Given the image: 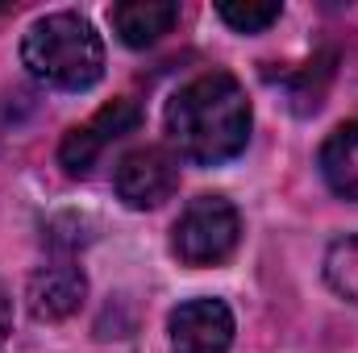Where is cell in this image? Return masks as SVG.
<instances>
[{
	"label": "cell",
	"mask_w": 358,
	"mask_h": 353,
	"mask_svg": "<svg viewBox=\"0 0 358 353\" xmlns=\"http://www.w3.org/2000/svg\"><path fill=\"white\" fill-rule=\"evenodd\" d=\"M250 100L242 84L225 71H208L171 96L167 137L179 158L196 167H221L238 158L250 142Z\"/></svg>",
	"instance_id": "6da1fadb"
},
{
	"label": "cell",
	"mask_w": 358,
	"mask_h": 353,
	"mask_svg": "<svg viewBox=\"0 0 358 353\" xmlns=\"http://www.w3.org/2000/svg\"><path fill=\"white\" fill-rule=\"evenodd\" d=\"M25 71L59 91H88L104 75V42L80 13H50L38 17L21 38Z\"/></svg>",
	"instance_id": "7a4b0ae2"
},
{
	"label": "cell",
	"mask_w": 358,
	"mask_h": 353,
	"mask_svg": "<svg viewBox=\"0 0 358 353\" xmlns=\"http://www.w3.org/2000/svg\"><path fill=\"white\" fill-rule=\"evenodd\" d=\"M242 237L238 208L225 195H196L171 229V250L183 266H221Z\"/></svg>",
	"instance_id": "3957f363"
},
{
	"label": "cell",
	"mask_w": 358,
	"mask_h": 353,
	"mask_svg": "<svg viewBox=\"0 0 358 353\" xmlns=\"http://www.w3.org/2000/svg\"><path fill=\"white\" fill-rule=\"evenodd\" d=\"M138 125H142V108H138V100H129V96L108 100L92 121L76 125V129H67V137H63V146H59V163H63V171H67V175H88L92 163H96L117 137L134 133Z\"/></svg>",
	"instance_id": "277c9868"
},
{
	"label": "cell",
	"mask_w": 358,
	"mask_h": 353,
	"mask_svg": "<svg viewBox=\"0 0 358 353\" xmlns=\"http://www.w3.org/2000/svg\"><path fill=\"white\" fill-rule=\"evenodd\" d=\"M113 183H117V195L125 208H134V212L159 208L179 187V158L163 146H142V150L121 158Z\"/></svg>",
	"instance_id": "5b68a950"
},
{
	"label": "cell",
	"mask_w": 358,
	"mask_h": 353,
	"mask_svg": "<svg viewBox=\"0 0 358 353\" xmlns=\"http://www.w3.org/2000/svg\"><path fill=\"white\" fill-rule=\"evenodd\" d=\"M171 353H229L234 345V312L221 299H187L167 320Z\"/></svg>",
	"instance_id": "8992f818"
},
{
	"label": "cell",
	"mask_w": 358,
	"mask_h": 353,
	"mask_svg": "<svg viewBox=\"0 0 358 353\" xmlns=\"http://www.w3.org/2000/svg\"><path fill=\"white\" fill-rule=\"evenodd\" d=\"M88 299V278L84 270L71 262H55L42 266L29 274V287H25V303L38 320H67L80 312V303Z\"/></svg>",
	"instance_id": "52a82bcc"
},
{
	"label": "cell",
	"mask_w": 358,
	"mask_h": 353,
	"mask_svg": "<svg viewBox=\"0 0 358 353\" xmlns=\"http://www.w3.org/2000/svg\"><path fill=\"white\" fill-rule=\"evenodd\" d=\"M108 21L117 29V38L129 50H146L155 46L163 33H171L179 21V4L176 0H125L108 8Z\"/></svg>",
	"instance_id": "ba28073f"
},
{
	"label": "cell",
	"mask_w": 358,
	"mask_h": 353,
	"mask_svg": "<svg viewBox=\"0 0 358 353\" xmlns=\"http://www.w3.org/2000/svg\"><path fill=\"white\" fill-rule=\"evenodd\" d=\"M317 167H321V179L334 195L358 200V121L338 125L325 137V146L317 154Z\"/></svg>",
	"instance_id": "9c48e42d"
},
{
	"label": "cell",
	"mask_w": 358,
	"mask_h": 353,
	"mask_svg": "<svg viewBox=\"0 0 358 353\" xmlns=\"http://www.w3.org/2000/svg\"><path fill=\"white\" fill-rule=\"evenodd\" d=\"M325 283L342 299L358 303V237H338L325 250Z\"/></svg>",
	"instance_id": "30bf717a"
},
{
	"label": "cell",
	"mask_w": 358,
	"mask_h": 353,
	"mask_svg": "<svg viewBox=\"0 0 358 353\" xmlns=\"http://www.w3.org/2000/svg\"><path fill=\"white\" fill-rule=\"evenodd\" d=\"M279 13H283L279 0H221L217 4V17L238 33H263L279 21Z\"/></svg>",
	"instance_id": "8fae6325"
},
{
	"label": "cell",
	"mask_w": 358,
	"mask_h": 353,
	"mask_svg": "<svg viewBox=\"0 0 358 353\" xmlns=\"http://www.w3.org/2000/svg\"><path fill=\"white\" fill-rule=\"evenodd\" d=\"M8 329H13V303H8V291H4V283H0V345H4V337H8Z\"/></svg>",
	"instance_id": "7c38bea8"
}]
</instances>
